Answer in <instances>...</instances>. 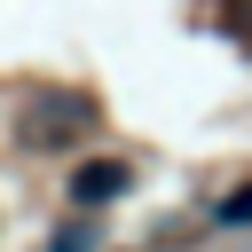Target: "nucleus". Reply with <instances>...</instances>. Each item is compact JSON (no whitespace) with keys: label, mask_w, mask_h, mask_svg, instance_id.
<instances>
[{"label":"nucleus","mask_w":252,"mask_h":252,"mask_svg":"<svg viewBox=\"0 0 252 252\" xmlns=\"http://www.w3.org/2000/svg\"><path fill=\"white\" fill-rule=\"evenodd\" d=\"M126 189H134V165H126V158H87V165L71 173V205H87V213L110 205V197H126Z\"/></svg>","instance_id":"nucleus-1"},{"label":"nucleus","mask_w":252,"mask_h":252,"mask_svg":"<svg viewBox=\"0 0 252 252\" xmlns=\"http://www.w3.org/2000/svg\"><path fill=\"white\" fill-rule=\"evenodd\" d=\"M213 220H220V228H252V181H244V189H228Z\"/></svg>","instance_id":"nucleus-2"}]
</instances>
